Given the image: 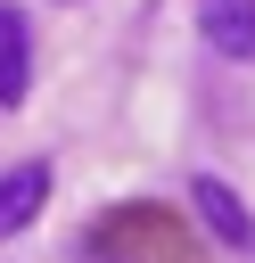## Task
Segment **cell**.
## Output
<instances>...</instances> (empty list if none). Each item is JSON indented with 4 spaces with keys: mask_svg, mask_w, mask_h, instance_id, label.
Here are the masks:
<instances>
[{
    "mask_svg": "<svg viewBox=\"0 0 255 263\" xmlns=\"http://www.w3.org/2000/svg\"><path fill=\"white\" fill-rule=\"evenodd\" d=\"M189 205H197V222H206V230H214L230 255H255V214L239 205V189H230V181L197 173V181H189Z\"/></svg>",
    "mask_w": 255,
    "mask_h": 263,
    "instance_id": "1",
    "label": "cell"
},
{
    "mask_svg": "<svg viewBox=\"0 0 255 263\" xmlns=\"http://www.w3.org/2000/svg\"><path fill=\"white\" fill-rule=\"evenodd\" d=\"M25 90H33V33L0 0V107H25Z\"/></svg>",
    "mask_w": 255,
    "mask_h": 263,
    "instance_id": "2",
    "label": "cell"
},
{
    "mask_svg": "<svg viewBox=\"0 0 255 263\" xmlns=\"http://www.w3.org/2000/svg\"><path fill=\"white\" fill-rule=\"evenodd\" d=\"M197 33L222 58H255V0H197Z\"/></svg>",
    "mask_w": 255,
    "mask_h": 263,
    "instance_id": "3",
    "label": "cell"
},
{
    "mask_svg": "<svg viewBox=\"0 0 255 263\" xmlns=\"http://www.w3.org/2000/svg\"><path fill=\"white\" fill-rule=\"evenodd\" d=\"M41 197H49V164H8V173H0V238L25 230V222L41 214Z\"/></svg>",
    "mask_w": 255,
    "mask_h": 263,
    "instance_id": "4",
    "label": "cell"
},
{
    "mask_svg": "<svg viewBox=\"0 0 255 263\" xmlns=\"http://www.w3.org/2000/svg\"><path fill=\"white\" fill-rule=\"evenodd\" d=\"M74 263H107V255H74Z\"/></svg>",
    "mask_w": 255,
    "mask_h": 263,
    "instance_id": "5",
    "label": "cell"
}]
</instances>
